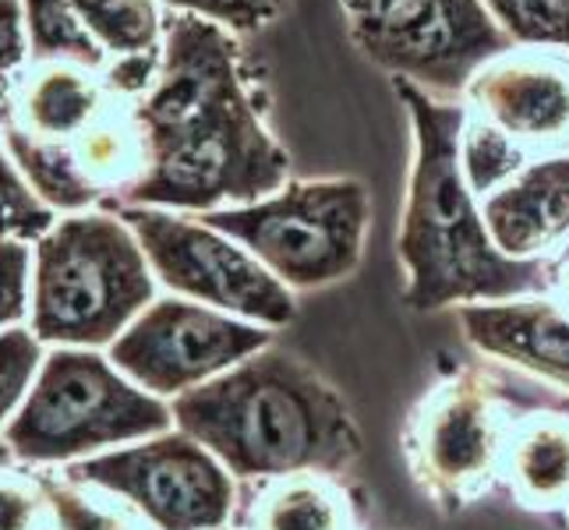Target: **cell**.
<instances>
[{
  "mask_svg": "<svg viewBox=\"0 0 569 530\" xmlns=\"http://www.w3.org/2000/svg\"><path fill=\"white\" fill-rule=\"evenodd\" d=\"M142 167L107 206L220 212L269 199L290 181V152L266 124L238 36L199 14H173L163 64L134 103Z\"/></svg>",
  "mask_w": 569,
  "mask_h": 530,
  "instance_id": "1",
  "label": "cell"
},
{
  "mask_svg": "<svg viewBox=\"0 0 569 530\" xmlns=\"http://www.w3.org/2000/svg\"><path fill=\"white\" fill-rule=\"evenodd\" d=\"M170 414L173 428L202 442L238 484L290 474L340 478L365 453L343 392L301 353L277 343L173 397Z\"/></svg>",
  "mask_w": 569,
  "mask_h": 530,
  "instance_id": "2",
  "label": "cell"
},
{
  "mask_svg": "<svg viewBox=\"0 0 569 530\" xmlns=\"http://www.w3.org/2000/svg\"><path fill=\"white\" fill-rule=\"evenodd\" d=\"M392 92L410 117V173L397 230L403 266V304L410 311H442L485 301L552 293L556 262H517L492 244L481 199L460 163L463 103L431 100L397 82Z\"/></svg>",
  "mask_w": 569,
  "mask_h": 530,
  "instance_id": "3",
  "label": "cell"
},
{
  "mask_svg": "<svg viewBox=\"0 0 569 530\" xmlns=\"http://www.w3.org/2000/svg\"><path fill=\"white\" fill-rule=\"evenodd\" d=\"M569 397L499 361H467L431 386L403 424V460L418 492L453 517L502 478L509 436L523 414Z\"/></svg>",
  "mask_w": 569,
  "mask_h": 530,
  "instance_id": "4",
  "label": "cell"
},
{
  "mask_svg": "<svg viewBox=\"0 0 569 530\" xmlns=\"http://www.w3.org/2000/svg\"><path fill=\"white\" fill-rule=\"evenodd\" d=\"M152 266L121 216H71L39 238L32 283L39 340L107 347L152 304Z\"/></svg>",
  "mask_w": 569,
  "mask_h": 530,
  "instance_id": "5",
  "label": "cell"
},
{
  "mask_svg": "<svg viewBox=\"0 0 569 530\" xmlns=\"http://www.w3.org/2000/svg\"><path fill=\"white\" fill-rule=\"evenodd\" d=\"M173 424L170 403L139 389L89 347H61L39 368L22 410L4 431L18 460L57 463L117 442H142Z\"/></svg>",
  "mask_w": 569,
  "mask_h": 530,
  "instance_id": "6",
  "label": "cell"
},
{
  "mask_svg": "<svg viewBox=\"0 0 569 530\" xmlns=\"http://www.w3.org/2000/svg\"><path fill=\"white\" fill-rule=\"evenodd\" d=\"M202 220L241 241L283 287L326 290L355 277L371 227V191L358 177L287 181L269 199L206 212Z\"/></svg>",
  "mask_w": 569,
  "mask_h": 530,
  "instance_id": "7",
  "label": "cell"
},
{
  "mask_svg": "<svg viewBox=\"0 0 569 530\" xmlns=\"http://www.w3.org/2000/svg\"><path fill=\"white\" fill-rule=\"evenodd\" d=\"M340 11L371 64L442 103H463L470 78L517 47L485 0H340Z\"/></svg>",
  "mask_w": 569,
  "mask_h": 530,
  "instance_id": "8",
  "label": "cell"
},
{
  "mask_svg": "<svg viewBox=\"0 0 569 530\" xmlns=\"http://www.w3.org/2000/svg\"><path fill=\"white\" fill-rule=\"evenodd\" d=\"M139 238L152 277L178 298L209 304L266 329H287L298 319V298L254 254L209 227L202 216H181L152 206H110Z\"/></svg>",
  "mask_w": 569,
  "mask_h": 530,
  "instance_id": "9",
  "label": "cell"
},
{
  "mask_svg": "<svg viewBox=\"0 0 569 530\" xmlns=\"http://www.w3.org/2000/svg\"><path fill=\"white\" fill-rule=\"evenodd\" d=\"M68 478L128 499L156 530H223L241 509L238 478L178 428L78 460Z\"/></svg>",
  "mask_w": 569,
  "mask_h": 530,
  "instance_id": "10",
  "label": "cell"
},
{
  "mask_svg": "<svg viewBox=\"0 0 569 530\" xmlns=\"http://www.w3.org/2000/svg\"><path fill=\"white\" fill-rule=\"evenodd\" d=\"M272 343L277 332L266 326L188 298H163L110 343V361L139 389L173 400Z\"/></svg>",
  "mask_w": 569,
  "mask_h": 530,
  "instance_id": "11",
  "label": "cell"
},
{
  "mask_svg": "<svg viewBox=\"0 0 569 530\" xmlns=\"http://www.w3.org/2000/svg\"><path fill=\"white\" fill-rule=\"evenodd\" d=\"M463 110L513 146L523 163L569 152V53L509 47L470 78Z\"/></svg>",
  "mask_w": 569,
  "mask_h": 530,
  "instance_id": "12",
  "label": "cell"
},
{
  "mask_svg": "<svg viewBox=\"0 0 569 530\" xmlns=\"http://www.w3.org/2000/svg\"><path fill=\"white\" fill-rule=\"evenodd\" d=\"M463 340L481 358L523 371L569 397V311L552 293L457 308Z\"/></svg>",
  "mask_w": 569,
  "mask_h": 530,
  "instance_id": "13",
  "label": "cell"
},
{
  "mask_svg": "<svg viewBox=\"0 0 569 530\" xmlns=\"http://www.w3.org/2000/svg\"><path fill=\"white\" fill-rule=\"evenodd\" d=\"M488 238L517 262H556L569 244V152L545 156L481 199Z\"/></svg>",
  "mask_w": 569,
  "mask_h": 530,
  "instance_id": "14",
  "label": "cell"
},
{
  "mask_svg": "<svg viewBox=\"0 0 569 530\" xmlns=\"http://www.w3.org/2000/svg\"><path fill=\"white\" fill-rule=\"evenodd\" d=\"M502 478L523 509L552 513L569 506V410L545 407L523 414L509 436Z\"/></svg>",
  "mask_w": 569,
  "mask_h": 530,
  "instance_id": "15",
  "label": "cell"
},
{
  "mask_svg": "<svg viewBox=\"0 0 569 530\" xmlns=\"http://www.w3.org/2000/svg\"><path fill=\"white\" fill-rule=\"evenodd\" d=\"M241 530H355V509L337 478L290 474L259 484Z\"/></svg>",
  "mask_w": 569,
  "mask_h": 530,
  "instance_id": "16",
  "label": "cell"
},
{
  "mask_svg": "<svg viewBox=\"0 0 569 530\" xmlns=\"http://www.w3.org/2000/svg\"><path fill=\"white\" fill-rule=\"evenodd\" d=\"M8 146L18 170L26 173L29 188L50 209H86L100 199V184L82 170V163L64 146L36 142L26 131L8 128Z\"/></svg>",
  "mask_w": 569,
  "mask_h": 530,
  "instance_id": "17",
  "label": "cell"
},
{
  "mask_svg": "<svg viewBox=\"0 0 569 530\" xmlns=\"http://www.w3.org/2000/svg\"><path fill=\"white\" fill-rule=\"evenodd\" d=\"M82 26L103 50L124 53H146L160 50L163 22L156 0H68Z\"/></svg>",
  "mask_w": 569,
  "mask_h": 530,
  "instance_id": "18",
  "label": "cell"
},
{
  "mask_svg": "<svg viewBox=\"0 0 569 530\" xmlns=\"http://www.w3.org/2000/svg\"><path fill=\"white\" fill-rule=\"evenodd\" d=\"M22 4H26L32 53L39 61L61 57V61H74L86 68L103 64V47L96 43L68 0H22Z\"/></svg>",
  "mask_w": 569,
  "mask_h": 530,
  "instance_id": "19",
  "label": "cell"
},
{
  "mask_svg": "<svg viewBox=\"0 0 569 530\" xmlns=\"http://www.w3.org/2000/svg\"><path fill=\"white\" fill-rule=\"evenodd\" d=\"M485 8L517 47L569 53V0H485Z\"/></svg>",
  "mask_w": 569,
  "mask_h": 530,
  "instance_id": "20",
  "label": "cell"
},
{
  "mask_svg": "<svg viewBox=\"0 0 569 530\" xmlns=\"http://www.w3.org/2000/svg\"><path fill=\"white\" fill-rule=\"evenodd\" d=\"M96 110V89L71 71H50L36 82L29 96L32 128L43 134H71Z\"/></svg>",
  "mask_w": 569,
  "mask_h": 530,
  "instance_id": "21",
  "label": "cell"
},
{
  "mask_svg": "<svg viewBox=\"0 0 569 530\" xmlns=\"http://www.w3.org/2000/svg\"><path fill=\"white\" fill-rule=\"evenodd\" d=\"M53 212L22 181L11 160L0 152V241L8 238H43L53 227Z\"/></svg>",
  "mask_w": 569,
  "mask_h": 530,
  "instance_id": "22",
  "label": "cell"
},
{
  "mask_svg": "<svg viewBox=\"0 0 569 530\" xmlns=\"http://www.w3.org/2000/svg\"><path fill=\"white\" fill-rule=\"evenodd\" d=\"M163 4L178 14H199L230 36H251L277 22L287 0H163Z\"/></svg>",
  "mask_w": 569,
  "mask_h": 530,
  "instance_id": "23",
  "label": "cell"
},
{
  "mask_svg": "<svg viewBox=\"0 0 569 530\" xmlns=\"http://www.w3.org/2000/svg\"><path fill=\"white\" fill-rule=\"evenodd\" d=\"M39 368H43L39 337H32L26 329L0 332V421L26 397V389Z\"/></svg>",
  "mask_w": 569,
  "mask_h": 530,
  "instance_id": "24",
  "label": "cell"
},
{
  "mask_svg": "<svg viewBox=\"0 0 569 530\" xmlns=\"http://www.w3.org/2000/svg\"><path fill=\"white\" fill-rule=\"evenodd\" d=\"M39 492L50 502L57 523L61 530H131L128 523H121L117 517L100 513L92 502H86L82 496L68 488L64 481H53V478H39Z\"/></svg>",
  "mask_w": 569,
  "mask_h": 530,
  "instance_id": "25",
  "label": "cell"
},
{
  "mask_svg": "<svg viewBox=\"0 0 569 530\" xmlns=\"http://www.w3.org/2000/svg\"><path fill=\"white\" fill-rule=\"evenodd\" d=\"M29 301V248L22 241H0V329L26 316Z\"/></svg>",
  "mask_w": 569,
  "mask_h": 530,
  "instance_id": "26",
  "label": "cell"
},
{
  "mask_svg": "<svg viewBox=\"0 0 569 530\" xmlns=\"http://www.w3.org/2000/svg\"><path fill=\"white\" fill-rule=\"evenodd\" d=\"M160 64H163V47L146 50V53H124V57H117L107 82L110 89L124 96H146L156 82V74H160Z\"/></svg>",
  "mask_w": 569,
  "mask_h": 530,
  "instance_id": "27",
  "label": "cell"
},
{
  "mask_svg": "<svg viewBox=\"0 0 569 530\" xmlns=\"http://www.w3.org/2000/svg\"><path fill=\"white\" fill-rule=\"evenodd\" d=\"M22 0H0V89L8 86L11 71L26 57V32H22Z\"/></svg>",
  "mask_w": 569,
  "mask_h": 530,
  "instance_id": "28",
  "label": "cell"
},
{
  "mask_svg": "<svg viewBox=\"0 0 569 530\" xmlns=\"http://www.w3.org/2000/svg\"><path fill=\"white\" fill-rule=\"evenodd\" d=\"M36 509V499L22 488H0V530H29Z\"/></svg>",
  "mask_w": 569,
  "mask_h": 530,
  "instance_id": "29",
  "label": "cell"
},
{
  "mask_svg": "<svg viewBox=\"0 0 569 530\" xmlns=\"http://www.w3.org/2000/svg\"><path fill=\"white\" fill-rule=\"evenodd\" d=\"M552 298L569 311V244H566V251L556 259V287H552Z\"/></svg>",
  "mask_w": 569,
  "mask_h": 530,
  "instance_id": "30",
  "label": "cell"
},
{
  "mask_svg": "<svg viewBox=\"0 0 569 530\" xmlns=\"http://www.w3.org/2000/svg\"><path fill=\"white\" fill-rule=\"evenodd\" d=\"M11 457H14V453H11V446H8L4 439H0V467L11 463Z\"/></svg>",
  "mask_w": 569,
  "mask_h": 530,
  "instance_id": "31",
  "label": "cell"
},
{
  "mask_svg": "<svg viewBox=\"0 0 569 530\" xmlns=\"http://www.w3.org/2000/svg\"><path fill=\"white\" fill-rule=\"evenodd\" d=\"M223 530H241V527H223Z\"/></svg>",
  "mask_w": 569,
  "mask_h": 530,
  "instance_id": "32",
  "label": "cell"
}]
</instances>
